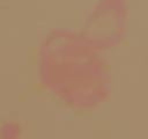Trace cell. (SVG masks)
<instances>
[{
    "mask_svg": "<svg viewBox=\"0 0 148 139\" xmlns=\"http://www.w3.org/2000/svg\"><path fill=\"white\" fill-rule=\"evenodd\" d=\"M40 75L44 83L66 103L90 108L106 93L104 66L94 46L71 32H54L42 50Z\"/></svg>",
    "mask_w": 148,
    "mask_h": 139,
    "instance_id": "6da1fadb",
    "label": "cell"
},
{
    "mask_svg": "<svg viewBox=\"0 0 148 139\" xmlns=\"http://www.w3.org/2000/svg\"><path fill=\"white\" fill-rule=\"evenodd\" d=\"M20 126L16 123L7 122L0 126V137L1 138H15L20 133Z\"/></svg>",
    "mask_w": 148,
    "mask_h": 139,
    "instance_id": "7a4b0ae2",
    "label": "cell"
}]
</instances>
